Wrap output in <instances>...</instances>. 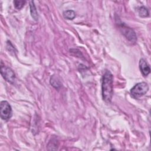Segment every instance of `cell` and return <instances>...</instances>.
Wrapping results in <instances>:
<instances>
[{
    "mask_svg": "<svg viewBox=\"0 0 151 151\" xmlns=\"http://www.w3.org/2000/svg\"><path fill=\"white\" fill-rule=\"evenodd\" d=\"M138 12H139V16L142 18L147 17L149 14L147 8L144 6H142L139 7V8L138 9Z\"/></svg>",
    "mask_w": 151,
    "mask_h": 151,
    "instance_id": "cell-9",
    "label": "cell"
},
{
    "mask_svg": "<svg viewBox=\"0 0 151 151\" xmlns=\"http://www.w3.org/2000/svg\"><path fill=\"white\" fill-rule=\"evenodd\" d=\"M139 65L142 74L145 77L148 76L150 72V68L149 64L144 58H141L140 60Z\"/></svg>",
    "mask_w": 151,
    "mask_h": 151,
    "instance_id": "cell-6",
    "label": "cell"
},
{
    "mask_svg": "<svg viewBox=\"0 0 151 151\" xmlns=\"http://www.w3.org/2000/svg\"><path fill=\"white\" fill-rule=\"evenodd\" d=\"M63 16L65 18L67 19L72 20L76 17V13L73 10H67L64 11Z\"/></svg>",
    "mask_w": 151,
    "mask_h": 151,
    "instance_id": "cell-10",
    "label": "cell"
},
{
    "mask_svg": "<svg viewBox=\"0 0 151 151\" xmlns=\"http://www.w3.org/2000/svg\"><path fill=\"white\" fill-rule=\"evenodd\" d=\"M50 83L54 87H55V88H57V89H58L61 86V83L60 81L54 75L51 76V77L50 78Z\"/></svg>",
    "mask_w": 151,
    "mask_h": 151,
    "instance_id": "cell-8",
    "label": "cell"
},
{
    "mask_svg": "<svg viewBox=\"0 0 151 151\" xmlns=\"http://www.w3.org/2000/svg\"><path fill=\"white\" fill-rule=\"evenodd\" d=\"M1 74L2 77L8 83L11 84H14L15 81V75L13 70L3 64L2 62L1 64Z\"/></svg>",
    "mask_w": 151,
    "mask_h": 151,
    "instance_id": "cell-4",
    "label": "cell"
},
{
    "mask_svg": "<svg viewBox=\"0 0 151 151\" xmlns=\"http://www.w3.org/2000/svg\"><path fill=\"white\" fill-rule=\"evenodd\" d=\"M119 28L122 34L132 43H135L137 41V37L133 29L128 27L124 23L119 24Z\"/></svg>",
    "mask_w": 151,
    "mask_h": 151,
    "instance_id": "cell-3",
    "label": "cell"
},
{
    "mask_svg": "<svg viewBox=\"0 0 151 151\" xmlns=\"http://www.w3.org/2000/svg\"><path fill=\"white\" fill-rule=\"evenodd\" d=\"M149 90V86L145 82H140L135 84L130 90V94L134 99H139L144 96Z\"/></svg>",
    "mask_w": 151,
    "mask_h": 151,
    "instance_id": "cell-2",
    "label": "cell"
},
{
    "mask_svg": "<svg viewBox=\"0 0 151 151\" xmlns=\"http://www.w3.org/2000/svg\"><path fill=\"white\" fill-rule=\"evenodd\" d=\"M113 76L111 72L106 70L102 77L101 91L103 99L107 103L111 101L113 94Z\"/></svg>",
    "mask_w": 151,
    "mask_h": 151,
    "instance_id": "cell-1",
    "label": "cell"
},
{
    "mask_svg": "<svg viewBox=\"0 0 151 151\" xmlns=\"http://www.w3.org/2000/svg\"><path fill=\"white\" fill-rule=\"evenodd\" d=\"M13 3H14V5L15 8L18 10H20L24 6V5L26 3V1H14L13 2Z\"/></svg>",
    "mask_w": 151,
    "mask_h": 151,
    "instance_id": "cell-11",
    "label": "cell"
},
{
    "mask_svg": "<svg viewBox=\"0 0 151 151\" xmlns=\"http://www.w3.org/2000/svg\"><path fill=\"white\" fill-rule=\"evenodd\" d=\"M1 117L5 121L8 120L12 115V108L7 101H2L0 106Z\"/></svg>",
    "mask_w": 151,
    "mask_h": 151,
    "instance_id": "cell-5",
    "label": "cell"
},
{
    "mask_svg": "<svg viewBox=\"0 0 151 151\" xmlns=\"http://www.w3.org/2000/svg\"><path fill=\"white\" fill-rule=\"evenodd\" d=\"M29 7H30V12H31V17L35 21H38V12H37L35 5L33 1L29 2Z\"/></svg>",
    "mask_w": 151,
    "mask_h": 151,
    "instance_id": "cell-7",
    "label": "cell"
}]
</instances>
